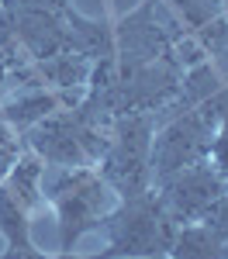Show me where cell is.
<instances>
[{"instance_id":"6da1fadb","label":"cell","mask_w":228,"mask_h":259,"mask_svg":"<svg viewBox=\"0 0 228 259\" xmlns=\"http://www.w3.org/2000/svg\"><path fill=\"white\" fill-rule=\"evenodd\" d=\"M41 194L59 214V252H73L80 235L101 228V221L118 207L111 183L90 166H52L41 169Z\"/></svg>"},{"instance_id":"7a4b0ae2","label":"cell","mask_w":228,"mask_h":259,"mask_svg":"<svg viewBox=\"0 0 228 259\" xmlns=\"http://www.w3.org/2000/svg\"><path fill=\"white\" fill-rule=\"evenodd\" d=\"M101 232L107 235V252H101V259H152L169 256L180 225L169 218L156 190H142L118 200V207L101 221Z\"/></svg>"},{"instance_id":"3957f363","label":"cell","mask_w":228,"mask_h":259,"mask_svg":"<svg viewBox=\"0 0 228 259\" xmlns=\"http://www.w3.org/2000/svg\"><path fill=\"white\" fill-rule=\"evenodd\" d=\"M149 156H152V114H121L104 145L101 177L121 200L149 190Z\"/></svg>"},{"instance_id":"277c9868","label":"cell","mask_w":228,"mask_h":259,"mask_svg":"<svg viewBox=\"0 0 228 259\" xmlns=\"http://www.w3.org/2000/svg\"><path fill=\"white\" fill-rule=\"evenodd\" d=\"M163 207L169 211V218L176 225H190V221H201L207 214V207L228 190V180L211 166V159H201L194 166H184L180 173L159 180L152 187Z\"/></svg>"},{"instance_id":"5b68a950","label":"cell","mask_w":228,"mask_h":259,"mask_svg":"<svg viewBox=\"0 0 228 259\" xmlns=\"http://www.w3.org/2000/svg\"><path fill=\"white\" fill-rule=\"evenodd\" d=\"M14 38L35 56V59H49L62 49H69V35L62 28L59 14L49 11H18L14 14Z\"/></svg>"},{"instance_id":"8992f818","label":"cell","mask_w":228,"mask_h":259,"mask_svg":"<svg viewBox=\"0 0 228 259\" xmlns=\"http://www.w3.org/2000/svg\"><path fill=\"white\" fill-rule=\"evenodd\" d=\"M59 104H62V97L52 94V90H24V94L7 100V107L0 111V118L7 121L11 128L28 132V128H35L38 121H45L49 114H56Z\"/></svg>"},{"instance_id":"52a82bcc","label":"cell","mask_w":228,"mask_h":259,"mask_svg":"<svg viewBox=\"0 0 228 259\" xmlns=\"http://www.w3.org/2000/svg\"><path fill=\"white\" fill-rule=\"evenodd\" d=\"M169 259H228V242L204 228L201 221L180 225L176 239L169 245Z\"/></svg>"},{"instance_id":"ba28073f","label":"cell","mask_w":228,"mask_h":259,"mask_svg":"<svg viewBox=\"0 0 228 259\" xmlns=\"http://www.w3.org/2000/svg\"><path fill=\"white\" fill-rule=\"evenodd\" d=\"M41 73L56 83V87L69 90V87H83V83L90 80L94 69H90L86 56H80L76 49H62V52H56V56L41 59Z\"/></svg>"},{"instance_id":"9c48e42d","label":"cell","mask_w":228,"mask_h":259,"mask_svg":"<svg viewBox=\"0 0 228 259\" xmlns=\"http://www.w3.org/2000/svg\"><path fill=\"white\" fill-rule=\"evenodd\" d=\"M41 169H45V166H41L35 156H28V159L14 162V169L4 180V187H7V190L18 197V204L28 207V211L41 200Z\"/></svg>"},{"instance_id":"30bf717a","label":"cell","mask_w":228,"mask_h":259,"mask_svg":"<svg viewBox=\"0 0 228 259\" xmlns=\"http://www.w3.org/2000/svg\"><path fill=\"white\" fill-rule=\"evenodd\" d=\"M176 11H180V18L190 24V28H204L211 21H218V14L228 7V0H169Z\"/></svg>"},{"instance_id":"8fae6325","label":"cell","mask_w":228,"mask_h":259,"mask_svg":"<svg viewBox=\"0 0 228 259\" xmlns=\"http://www.w3.org/2000/svg\"><path fill=\"white\" fill-rule=\"evenodd\" d=\"M201 38H204V52L218 59V73L228 76V21H211L201 28Z\"/></svg>"},{"instance_id":"7c38bea8","label":"cell","mask_w":228,"mask_h":259,"mask_svg":"<svg viewBox=\"0 0 228 259\" xmlns=\"http://www.w3.org/2000/svg\"><path fill=\"white\" fill-rule=\"evenodd\" d=\"M0 259H101V252L97 256H76V252H56V256H49V252H38L35 249V242H18V245H7L4 252H0Z\"/></svg>"},{"instance_id":"4fadbf2b","label":"cell","mask_w":228,"mask_h":259,"mask_svg":"<svg viewBox=\"0 0 228 259\" xmlns=\"http://www.w3.org/2000/svg\"><path fill=\"white\" fill-rule=\"evenodd\" d=\"M207 159H211V166H214V169H218V173L228 180V114L221 118L218 132H214V142H211V152H207Z\"/></svg>"},{"instance_id":"5bb4252c","label":"cell","mask_w":228,"mask_h":259,"mask_svg":"<svg viewBox=\"0 0 228 259\" xmlns=\"http://www.w3.org/2000/svg\"><path fill=\"white\" fill-rule=\"evenodd\" d=\"M201 225H204V228H211L214 235H221V239L228 242V190L214 200L211 207H207V214L201 218Z\"/></svg>"},{"instance_id":"9a60e30c","label":"cell","mask_w":228,"mask_h":259,"mask_svg":"<svg viewBox=\"0 0 228 259\" xmlns=\"http://www.w3.org/2000/svg\"><path fill=\"white\" fill-rule=\"evenodd\" d=\"M18 11H49V14H59L66 7V0H14Z\"/></svg>"},{"instance_id":"2e32d148","label":"cell","mask_w":228,"mask_h":259,"mask_svg":"<svg viewBox=\"0 0 228 259\" xmlns=\"http://www.w3.org/2000/svg\"><path fill=\"white\" fill-rule=\"evenodd\" d=\"M152 259H166V256H152Z\"/></svg>"}]
</instances>
